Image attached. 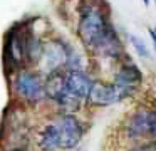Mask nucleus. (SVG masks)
<instances>
[{
    "instance_id": "11",
    "label": "nucleus",
    "mask_w": 156,
    "mask_h": 151,
    "mask_svg": "<svg viewBox=\"0 0 156 151\" xmlns=\"http://www.w3.org/2000/svg\"><path fill=\"white\" fill-rule=\"evenodd\" d=\"M128 42L131 44V47L134 49L136 56H138L139 59H149V57H151V50H149L148 44H146L139 35H136V34H128Z\"/></svg>"
},
{
    "instance_id": "1",
    "label": "nucleus",
    "mask_w": 156,
    "mask_h": 151,
    "mask_svg": "<svg viewBox=\"0 0 156 151\" xmlns=\"http://www.w3.org/2000/svg\"><path fill=\"white\" fill-rule=\"evenodd\" d=\"M77 35L82 45L96 57L116 62L126 56L124 44L111 20L108 7L99 2H87L81 9Z\"/></svg>"
},
{
    "instance_id": "2",
    "label": "nucleus",
    "mask_w": 156,
    "mask_h": 151,
    "mask_svg": "<svg viewBox=\"0 0 156 151\" xmlns=\"http://www.w3.org/2000/svg\"><path fill=\"white\" fill-rule=\"evenodd\" d=\"M71 50H72V45L66 40H61V39L47 40V42H44L37 66L41 67L42 72H45V76L51 72H55V70H64L66 66H67Z\"/></svg>"
},
{
    "instance_id": "4",
    "label": "nucleus",
    "mask_w": 156,
    "mask_h": 151,
    "mask_svg": "<svg viewBox=\"0 0 156 151\" xmlns=\"http://www.w3.org/2000/svg\"><path fill=\"white\" fill-rule=\"evenodd\" d=\"M126 131L133 139L156 141V109H138L133 113Z\"/></svg>"
},
{
    "instance_id": "5",
    "label": "nucleus",
    "mask_w": 156,
    "mask_h": 151,
    "mask_svg": "<svg viewBox=\"0 0 156 151\" xmlns=\"http://www.w3.org/2000/svg\"><path fill=\"white\" fill-rule=\"evenodd\" d=\"M131 97L121 86L112 81V82H106V81H94L92 84V89L89 92V102L92 106L98 107H106V106H112V104H118L121 101Z\"/></svg>"
},
{
    "instance_id": "12",
    "label": "nucleus",
    "mask_w": 156,
    "mask_h": 151,
    "mask_svg": "<svg viewBox=\"0 0 156 151\" xmlns=\"http://www.w3.org/2000/svg\"><path fill=\"white\" fill-rule=\"evenodd\" d=\"M131 151H156V141H146L144 144H141V146L134 148Z\"/></svg>"
},
{
    "instance_id": "7",
    "label": "nucleus",
    "mask_w": 156,
    "mask_h": 151,
    "mask_svg": "<svg viewBox=\"0 0 156 151\" xmlns=\"http://www.w3.org/2000/svg\"><path fill=\"white\" fill-rule=\"evenodd\" d=\"M55 124L61 138V149H72L74 146H77L84 133L77 117L72 113H64L55 119Z\"/></svg>"
},
{
    "instance_id": "9",
    "label": "nucleus",
    "mask_w": 156,
    "mask_h": 151,
    "mask_svg": "<svg viewBox=\"0 0 156 151\" xmlns=\"http://www.w3.org/2000/svg\"><path fill=\"white\" fill-rule=\"evenodd\" d=\"M64 79L67 92L81 101L89 99V92L92 89L94 79L84 69H64Z\"/></svg>"
},
{
    "instance_id": "14",
    "label": "nucleus",
    "mask_w": 156,
    "mask_h": 151,
    "mask_svg": "<svg viewBox=\"0 0 156 151\" xmlns=\"http://www.w3.org/2000/svg\"><path fill=\"white\" fill-rule=\"evenodd\" d=\"M141 2H143V3H144V5H146V7H149V0H141Z\"/></svg>"
},
{
    "instance_id": "13",
    "label": "nucleus",
    "mask_w": 156,
    "mask_h": 151,
    "mask_svg": "<svg viewBox=\"0 0 156 151\" xmlns=\"http://www.w3.org/2000/svg\"><path fill=\"white\" fill-rule=\"evenodd\" d=\"M148 34H149V39H151V45H153V50H154V54H156V30H154V27H149L148 29Z\"/></svg>"
},
{
    "instance_id": "16",
    "label": "nucleus",
    "mask_w": 156,
    "mask_h": 151,
    "mask_svg": "<svg viewBox=\"0 0 156 151\" xmlns=\"http://www.w3.org/2000/svg\"><path fill=\"white\" fill-rule=\"evenodd\" d=\"M154 30H156V27H154Z\"/></svg>"
},
{
    "instance_id": "10",
    "label": "nucleus",
    "mask_w": 156,
    "mask_h": 151,
    "mask_svg": "<svg viewBox=\"0 0 156 151\" xmlns=\"http://www.w3.org/2000/svg\"><path fill=\"white\" fill-rule=\"evenodd\" d=\"M39 146L44 151H55L61 148V138H59V129L55 121L45 124L44 129L39 134Z\"/></svg>"
},
{
    "instance_id": "8",
    "label": "nucleus",
    "mask_w": 156,
    "mask_h": 151,
    "mask_svg": "<svg viewBox=\"0 0 156 151\" xmlns=\"http://www.w3.org/2000/svg\"><path fill=\"white\" fill-rule=\"evenodd\" d=\"M112 81L121 86L129 96H134L143 84V72L138 64H134L133 60H124L114 72Z\"/></svg>"
},
{
    "instance_id": "3",
    "label": "nucleus",
    "mask_w": 156,
    "mask_h": 151,
    "mask_svg": "<svg viewBox=\"0 0 156 151\" xmlns=\"http://www.w3.org/2000/svg\"><path fill=\"white\" fill-rule=\"evenodd\" d=\"M14 89L20 97L29 102H37L45 96L44 81L41 74L30 69H20L14 79Z\"/></svg>"
},
{
    "instance_id": "6",
    "label": "nucleus",
    "mask_w": 156,
    "mask_h": 151,
    "mask_svg": "<svg viewBox=\"0 0 156 151\" xmlns=\"http://www.w3.org/2000/svg\"><path fill=\"white\" fill-rule=\"evenodd\" d=\"M27 32L29 30L14 29L9 32L5 42V60L10 64L12 69H22L27 62Z\"/></svg>"
},
{
    "instance_id": "15",
    "label": "nucleus",
    "mask_w": 156,
    "mask_h": 151,
    "mask_svg": "<svg viewBox=\"0 0 156 151\" xmlns=\"http://www.w3.org/2000/svg\"><path fill=\"white\" fill-rule=\"evenodd\" d=\"M153 2H154V5H156V0H153Z\"/></svg>"
}]
</instances>
